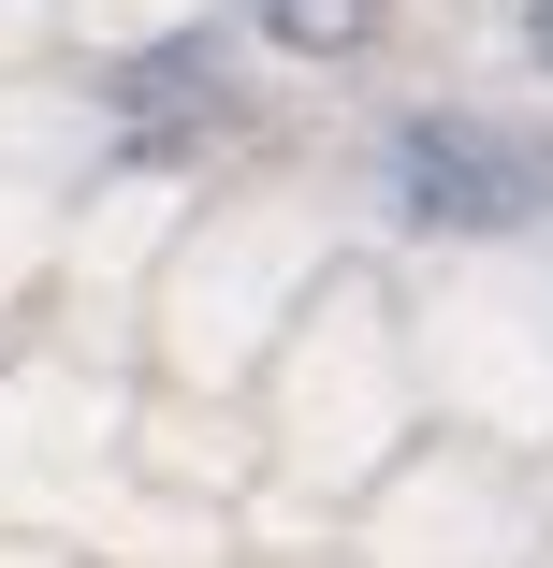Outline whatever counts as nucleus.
Here are the masks:
<instances>
[{"label": "nucleus", "mask_w": 553, "mask_h": 568, "mask_svg": "<svg viewBox=\"0 0 553 568\" xmlns=\"http://www.w3.org/2000/svg\"><path fill=\"white\" fill-rule=\"evenodd\" d=\"M393 190H408L422 234H524V219L553 204L539 146H510V132H481V118H408V132H393Z\"/></svg>", "instance_id": "nucleus-1"}, {"label": "nucleus", "mask_w": 553, "mask_h": 568, "mask_svg": "<svg viewBox=\"0 0 553 568\" xmlns=\"http://www.w3.org/2000/svg\"><path fill=\"white\" fill-rule=\"evenodd\" d=\"M539 175H553V146H539Z\"/></svg>", "instance_id": "nucleus-4"}, {"label": "nucleus", "mask_w": 553, "mask_h": 568, "mask_svg": "<svg viewBox=\"0 0 553 568\" xmlns=\"http://www.w3.org/2000/svg\"><path fill=\"white\" fill-rule=\"evenodd\" d=\"M524 44H539V59H553V0H524Z\"/></svg>", "instance_id": "nucleus-3"}, {"label": "nucleus", "mask_w": 553, "mask_h": 568, "mask_svg": "<svg viewBox=\"0 0 553 568\" xmlns=\"http://www.w3.org/2000/svg\"><path fill=\"white\" fill-rule=\"evenodd\" d=\"M248 16H263L277 44H306V59H350V44L379 30V0H248Z\"/></svg>", "instance_id": "nucleus-2"}]
</instances>
